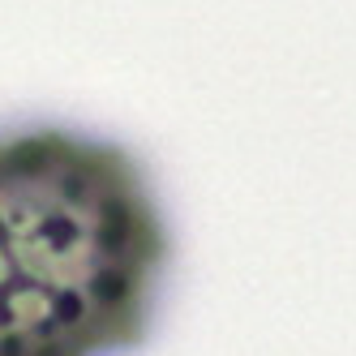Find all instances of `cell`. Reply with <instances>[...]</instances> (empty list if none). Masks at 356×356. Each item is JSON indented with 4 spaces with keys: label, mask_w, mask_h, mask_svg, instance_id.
Masks as SVG:
<instances>
[{
    "label": "cell",
    "mask_w": 356,
    "mask_h": 356,
    "mask_svg": "<svg viewBox=\"0 0 356 356\" xmlns=\"http://www.w3.org/2000/svg\"><path fill=\"white\" fill-rule=\"evenodd\" d=\"M172 227L120 142L0 129V356H124L146 343Z\"/></svg>",
    "instance_id": "obj_1"
}]
</instances>
